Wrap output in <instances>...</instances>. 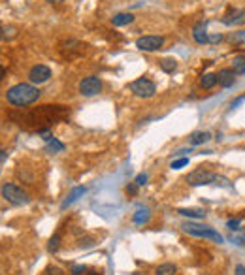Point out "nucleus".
<instances>
[{"instance_id":"1","label":"nucleus","mask_w":245,"mask_h":275,"mask_svg":"<svg viewBox=\"0 0 245 275\" xmlns=\"http://www.w3.org/2000/svg\"><path fill=\"white\" fill-rule=\"evenodd\" d=\"M70 113V110L66 108V106H42L38 111H32L29 115L21 117V119H17L19 121V125H32V127H36L38 132L42 130H47V127L51 125V123H55V121H60V119H64V117Z\"/></svg>"},{"instance_id":"2","label":"nucleus","mask_w":245,"mask_h":275,"mask_svg":"<svg viewBox=\"0 0 245 275\" xmlns=\"http://www.w3.org/2000/svg\"><path fill=\"white\" fill-rule=\"evenodd\" d=\"M40 98V89L34 87L32 83H17L14 87H10L6 91V100L12 106L17 108H25L30 106Z\"/></svg>"},{"instance_id":"3","label":"nucleus","mask_w":245,"mask_h":275,"mask_svg":"<svg viewBox=\"0 0 245 275\" xmlns=\"http://www.w3.org/2000/svg\"><path fill=\"white\" fill-rule=\"evenodd\" d=\"M181 228H183L185 234L194 236V238H206V239H211L215 243L225 241V238L217 230H213L211 226H204V224H196V222H185V224H181Z\"/></svg>"},{"instance_id":"4","label":"nucleus","mask_w":245,"mask_h":275,"mask_svg":"<svg viewBox=\"0 0 245 275\" xmlns=\"http://www.w3.org/2000/svg\"><path fill=\"white\" fill-rule=\"evenodd\" d=\"M2 198L8 200L10 203H14V205H25V203H29L27 192L23 188H19L17 185H14V183H4L2 185Z\"/></svg>"},{"instance_id":"5","label":"nucleus","mask_w":245,"mask_h":275,"mask_svg":"<svg viewBox=\"0 0 245 275\" xmlns=\"http://www.w3.org/2000/svg\"><path fill=\"white\" fill-rule=\"evenodd\" d=\"M130 91H132L136 96H140V98H151V96H155L157 87H155V83H153L151 79L140 77V79H136V81L130 83Z\"/></svg>"},{"instance_id":"6","label":"nucleus","mask_w":245,"mask_h":275,"mask_svg":"<svg viewBox=\"0 0 245 275\" xmlns=\"http://www.w3.org/2000/svg\"><path fill=\"white\" fill-rule=\"evenodd\" d=\"M215 175L213 172L206 170V168H198L194 172H190L187 175V183L190 187H202V185H213L215 181Z\"/></svg>"},{"instance_id":"7","label":"nucleus","mask_w":245,"mask_h":275,"mask_svg":"<svg viewBox=\"0 0 245 275\" xmlns=\"http://www.w3.org/2000/svg\"><path fill=\"white\" fill-rule=\"evenodd\" d=\"M102 91V81L96 75H89L79 81V94L81 96H96Z\"/></svg>"},{"instance_id":"8","label":"nucleus","mask_w":245,"mask_h":275,"mask_svg":"<svg viewBox=\"0 0 245 275\" xmlns=\"http://www.w3.org/2000/svg\"><path fill=\"white\" fill-rule=\"evenodd\" d=\"M51 77V68L45 66V64H36L32 66L29 72V79L32 85H40V83H45L47 79Z\"/></svg>"},{"instance_id":"9","label":"nucleus","mask_w":245,"mask_h":275,"mask_svg":"<svg viewBox=\"0 0 245 275\" xmlns=\"http://www.w3.org/2000/svg\"><path fill=\"white\" fill-rule=\"evenodd\" d=\"M164 45V38L162 36H142L136 40V47L140 51H157Z\"/></svg>"},{"instance_id":"10","label":"nucleus","mask_w":245,"mask_h":275,"mask_svg":"<svg viewBox=\"0 0 245 275\" xmlns=\"http://www.w3.org/2000/svg\"><path fill=\"white\" fill-rule=\"evenodd\" d=\"M217 77H219V85H221V87L228 89L232 87L234 81H236V72H234L232 68H223V70H219Z\"/></svg>"},{"instance_id":"11","label":"nucleus","mask_w":245,"mask_h":275,"mask_svg":"<svg viewBox=\"0 0 245 275\" xmlns=\"http://www.w3.org/2000/svg\"><path fill=\"white\" fill-rule=\"evenodd\" d=\"M192 36H194V42L196 44H207L209 42V36H207V32H206V23L200 21V23H196L194 25V29H192Z\"/></svg>"},{"instance_id":"12","label":"nucleus","mask_w":245,"mask_h":275,"mask_svg":"<svg viewBox=\"0 0 245 275\" xmlns=\"http://www.w3.org/2000/svg\"><path fill=\"white\" fill-rule=\"evenodd\" d=\"M245 19V10H234L230 14H226L223 17V23L225 25H236V23H242Z\"/></svg>"},{"instance_id":"13","label":"nucleus","mask_w":245,"mask_h":275,"mask_svg":"<svg viewBox=\"0 0 245 275\" xmlns=\"http://www.w3.org/2000/svg\"><path fill=\"white\" fill-rule=\"evenodd\" d=\"M132 21H134V15L132 14H117L112 17L113 27H125V25H130Z\"/></svg>"},{"instance_id":"14","label":"nucleus","mask_w":245,"mask_h":275,"mask_svg":"<svg viewBox=\"0 0 245 275\" xmlns=\"http://www.w3.org/2000/svg\"><path fill=\"white\" fill-rule=\"evenodd\" d=\"M85 194V187H75V188H72V192L68 194V198L62 202V207H68V205H72L79 196H83Z\"/></svg>"},{"instance_id":"15","label":"nucleus","mask_w":245,"mask_h":275,"mask_svg":"<svg viewBox=\"0 0 245 275\" xmlns=\"http://www.w3.org/2000/svg\"><path fill=\"white\" fill-rule=\"evenodd\" d=\"M217 83H219V77H217V73H204L202 79H200V85H202L204 89L215 87Z\"/></svg>"},{"instance_id":"16","label":"nucleus","mask_w":245,"mask_h":275,"mask_svg":"<svg viewBox=\"0 0 245 275\" xmlns=\"http://www.w3.org/2000/svg\"><path fill=\"white\" fill-rule=\"evenodd\" d=\"M209 138H211L209 132H194V134L190 136V145H202L206 144Z\"/></svg>"},{"instance_id":"17","label":"nucleus","mask_w":245,"mask_h":275,"mask_svg":"<svg viewBox=\"0 0 245 275\" xmlns=\"http://www.w3.org/2000/svg\"><path fill=\"white\" fill-rule=\"evenodd\" d=\"M149 217H151V215H149V209H147V207H140V209L134 213V217L132 219H134L136 224H144V222L149 220Z\"/></svg>"},{"instance_id":"18","label":"nucleus","mask_w":245,"mask_h":275,"mask_svg":"<svg viewBox=\"0 0 245 275\" xmlns=\"http://www.w3.org/2000/svg\"><path fill=\"white\" fill-rule=\"evenodd\" d=\"M177 274V268H175V264H162L159 266L157 270H155V275H175Z\"/></svg>"},{"instance_id":"19","label":"nucleus","mask_w":245,"mask_h":275,"mask_svg":"<svg viewBox=\"0 0 245 275\" xmlns=\"http://www.w3.org/2000/svg\"><path fill=\"white\" fill-rule=\"evenodd\" d=\"M177 213L183 215V217H190V219H204V215H206L200 209H179Z\"/></svg>"},{"instance_id":"20","label":"nucleus","mask_w":245,"mask_h":275,"mask_svg":"<svg viewBox=\"0 0 245 275\" xmlns=\"http://www.w3.org/2000/svg\"><path fill=\"white\" fill-rule=\"evenodd\" d=\"M232 70L236 73H245V57H234L232 60Z\"/></svg>"},{"instance_id":"21","label":"nucleus","mask_w":245,"mask_h":275,"mask_svg":"<svg viewBox=\"0 0 245 275\" xmlns=\"http://www.w3.org/2000/svg\"><path fill=\"white\" fill-rule=\"evenodd\" d=\"M160 68L164 70V72L172 73L175 68H177V62L173 60V58H164V60H160Z\"/></svg>"},{"instance_id":"22","label":"nucleus","mask_w":245,"mask_h":275,"mask_svg":"<svg viewBox=\"0 0 245 275\" xmlns=\"http://www.w3.org/2000/svg\"><path fill=\"white\" fill-rule=\"evenodd\" d=\"M47 151H49V153H60V151H64V145L53 138V140L47 142Z\"/></svg>"},{"instance_id":"23","label":"nucleus","mask_w":245,"mask_h":275,"mask_svg":"<svg viewBox=\"0 0 245 275\" xmlns=\"http://www.w3.org/2000/svg\"><path fill=\"white\" fill-rule=\"evenodd\" d=\"M213 185H219V187H232L230 179H228V177H225V175H215Z\"/></svg>"},{"instance_id":"24","label":"nucleus","mask_w":245,"mask_h":275,"mask_svg":"<svg viewBox=\"0 0 245 275\" xmlns=\"http://www.w3.org/2000/svg\"><path fill=\"white\" fill-rule=\"evenodd\" d=\"M58 241H60V238H58V234H55L51 239H49V245H47V251L49 253H57L58 249Z\"/></svg>"},{"instance_id":"25","label":"nucleus","mask_w":245,"mask_h":275,"mask_svg":"<svg viewBox=\"0 0 245 275\" xmlns=\"http://www.w3.org/2000/svg\"><path fill=\"white\" fill-rule=\"evenodd\" d=\"M187 164H188L187 157H181V159L173 160L172 164H170V168H172V170H179V168H183V166H187Z\"/></svg>"},{"instance_id":"26","label":"nucleus","mask_w":245,"mask_h":275,"mask_svg":"<svg viewBox=\"0 0 245 275\" xmlns=\"http://www.w3.org/2000/svg\"><path fill=\"white\" fill-rule=\"evenodd\" d=\"M230 40L234 42V44H242V42H245V30H240V32H234L230 36Z\"/></svg>"},{"instance_id":"27","label":"nucleus","mask_w":245,"mask_h":275,"mask_svg":"<svg viewBox=\"0 0 245 275\" xmlns=\"http://www.w3.org/2000/svg\"><path fill=\"white\" fill-rule=\"evenodd\" d=\"M85 272H87V268L83 264H74L72 268H70V275H81V274H85Z\"/></svg>"},{"instance_id":"28","label":"nucleus","mask_w":245,"mask_h":275,"mask_svg":"<svg viewBox=\"0 0 245 275\" xmlns=\"http://www.w3.org/2000/svg\"><path fill=\"white\" fill-rule=\"evenodd\" d=\"M125 192L130 194V196H136V192H138V183L134 181V183H129L127 187H125Z\"/></svg>"},{"instance_id":"29","label":"nucleus","mask_w":245,"mask_h":275,"mask_svg":"<svg viewBox=\"0 0 245 275\" xmlns=\"http://www.w3.org/2000/svg\"><path fill=\"white\" fill-rule=\"evenodd\" d=\"M136 183H138V187H142L147 183V174H138L136 175Z\"/></svg>"},{"instance_id":"30","label":"nucleus","mask_w":245,"mask_h":275,"mask_svg":"<svg viewBox=\"0 0 245 275\" xmlns=\"http://www.w3.org/2000/svg\"><path fill=\"white\" fill-rule=\"evenodd\" d=\"M45 274L47 275H64L60 268H47V270H45Z\"/></svg>"},{"instance_id":"31","label":"nucleus","mask_w":245,"mask_h":275,"mask_svg":"<svg viewBox=\"0 0 245 275\" xmlns=\"http://www.w3.org/2000/svg\"><path fill=\"white\" fill-rule=\"evenodd\" d=\"M226 226H228L230 230H238V226H240V219H234V220H228V222H226Z\"/></svg>"},{"instance_id":"32","label":"nucleus","mask_w":245,"mask_h":275,"mask_svg":"<svg viewBox=\"0 0 245 275\" xmlns=\"http://www.w3.org/2000/svg\"><path fill=\"white\" fill-rule=\"evenodd\" d=\"M245 102V94L244 96H240V98H236V100L232 102V108H238V106H240V104H244Z\"/></svg>"},{"instance_id":"33","label":"nucleus","mask_w":245,"mask_h":275,"mask_svg":"<svg viewBox=\"0 0 245 275\" xmlns=\"http://www.w3.org/2000/svg\"><path fill=\"white\" fill-rule=\"evenodd\" d=\"M236 275H245V268L242 266V264L236 266Z\"/></svg>"},{"instance_id":"34","label":"nucleus","mask_w":245,"mask_h":275,"mask_svg":"<svg viewBox=\"0 0 245 275\" xmlns=\"http://www.w3.org/2000/svg\"><path fill=\"white\" fill-rule=\"evenodd\" d=\"M221 40H223V36H221V34H213V36L209 38V42H213V44H217V42H221Z\"/></svg>"},{"instance_id":"35","label":"nucleus","mask_w":245,"mask_h":275,"mask_svg":"<svg viewBox=\"0 0 245 275\" xmlns=\"http://www.w3.org/2000/svg\"><path fill=\"white\" fill-rule=\"evenodd\" d=\"M0 153H2V155H0V159H2V162H6V149H2Z\"/></svg>"},{"instance_id":"36","label":"nucleus","mask_w":245,"mask_h":275,"mask_svg":"<svg viewBox=\"0 0 245 275\" xmlns=\"http://www.w3.org/2000/svg\"><path fill=\"white\" fill-rule=\"evenodd\" d=\"M47 2H62V0H47Z\"/></svg>"},{"instance_id":"37","label":"nucleus","mask_w":245,"mask_h":275,"mask_svg":"<svg viewBox=\"0 0 245 275\" xmlns=\"http://www.w3.org/2000/svg\"><path fill=\"white\" fill-rule=\"evenodd\" d=\"M91 275H98V274H91Z\"/></svg>"}]
</instances>
